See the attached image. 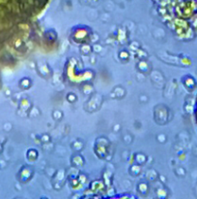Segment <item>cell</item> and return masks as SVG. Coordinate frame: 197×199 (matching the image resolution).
Masks as SVG:
<instances>
[{"label":"cell","mask_w":197,"mask_h":199,"mask_svg":"<svg viewBox=\"0 0 197 199\" xmlns=\"http://www.w3.org/2000/svg\"><path fill=\"white\" fill-rule=\"evenodd\" d=\"M49 0H0V54L17 41Z\"/></svg>","instance_id":"cell-1"},{"label":"cell","mask_w":197,"mask_h":199,"mask_svg":"<svg viewBox=\"0 0 197 199\" xmlns=\"http://www.w3.org/2000/svg\"><path fill=\"white\" fill-rule=\"evenodd\" d=\"M195 118H196V123H197V104H196V111H195Z\"/></svg>","instance_id":"cell-2"}]
</instances>
